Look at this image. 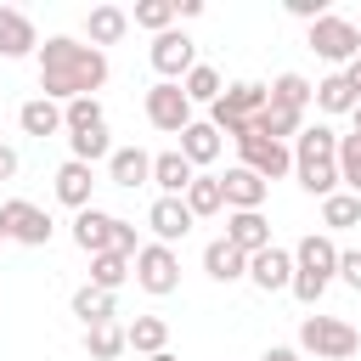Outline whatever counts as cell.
I'll return each mask as SVG.
<instances>
[{
	"mask_svg": "<svg viewBox=\"0 0 361 361\" xmlns=\"http://www.w3.org/2000/svg\"><path fill=\"white\" fill-rule=\"evenodd\" d=\"M107 85V51L96 45H79L68 34H51L39 45V96L51 102H79V96H96Z\"/></svg>",
	"mask_w": 361,
	"mask_h": 361,
	"instance_id": "cell-1",
	"label": "cell"
},
{
	"mask_svg": "<svg viewBox=\"0 0 361 361\" xmlns=\"http://www.w3.org/2000/svg\"><path fill=\"white\" fill-rule=\"evenodd\" d=\"M333 276H338V243L327 231L299 237V248H293V299L299 305H316Z\"/></svg>",
	"mask_w": 361,
	"mask_h": 361,
	"instance_id": "cell-2",
	"label": "cell"
},
{
	"mask_svg": "<svg viewBox=\"0 0 361 361\" xmlns=\"http://www.w3.org/2000/svg\"><path fill=\"white\" fill-rule=\"evenodd\" d=\"M299 350L316 355V361H350L361 350V333L344 316H305L299 322Z\"/></svg>",
	"mask_w": 361,
	"mask_h": 361,
	"instance_id": "cell-3",
	"label": "cell"
},
{
	"mask_svg": "<svg viewBox=\"0 0 361 361\" xmlns=\"http://www.w3.org/2000/svg\"><path fill=\"white\" fill-rule=\"evenodd\" d=\"M310 51H316L322 62H344V68H350V62L361 56V23L327 11L322 23H310Z\"/></svg>",
	"mask_w": 361,
	"mask_h": 361,
	"instance_id": "cell-4",
	"label": "cell"
},
{
	"mask_svg": "<svg viewBox=\"0 0 361 361\" xmlns=\"http://www.w3.org/2000/svg\"><path fill=\"white\" fill-rule=\"evenodd\" d=\"M135 288H147L152 299L175 293L180 288V254L169 243H141V254H135Z\"/></svg>",
	"mask_w": 361,
	"mask_h": 361,
	"instance_id": "cell-5",
	"label": "cell"
},
{
	"mask_svg": "<svg viewBox=\"0 0 361 361\" xmlns=\"http://www.w3.org/2000/svg\"><path fill=\"white\" fill-rule=\"evenodd\" d=\"M147 124L164 130V135H180V130L192 124V102H186V90L169 85V79H158V85L147 90Z\"/></svg>",
	"mask_w": 361,
	"mask_h": 361,
	"instance_id": "cell-6",
	"label": "cell"
},
{
	"mask_svg": "<svg viewBox=\"0 0 361 361\" xmlns=\"http://www.w3.org/2000/svg\"><path fill=\"white\" fill-rule=\"evenodd\" d=\"M0 220H6L11 243H23V248H45L51 243V214L39 203H28V197H6L0 203Z\"/></svg>",
	"mask_w": 361,
	"mask_h": 361,
	"instance_id": "cell-7",
	"label": "cell"
},
{
	"mask_svg": "<svg viewBox=\"0 0 361 361\" xmlns=\"http://www.w3.org/2000/svg\"><path fill=\"white\" fill-rule=\"evenodd\" d=\"M147 56H152V68H158V79H169V85H180V79H186V73L197 68V45H192V39L180 34V28H169V34H158Z\"/></svg>",
	"mask_w": 361,
	"mask_h": 361,
	"instance_id": "cell-8",
	"label": "cell"
},
{
	"mask_svg": "<svg viewBox=\"0 0 361 361\" xmlns=\"http://www.w3.org/2000/svg\"><path fill=\"white\" fill-rule=\"evenodd\" d=\"M237 152H243V164H248L259 180H282V175L293 169V147H282V141H265V135H248V141H237Z\"/></svg>",
	"mask_w": 361,
	"mask_h": 361,
	"instance_id": "cell-9",
	"label": "cell"
},
{
	"mask_svg": "<svg viewBox=\"0 0 361 361\" xmlns=\"http://www.w3.org/2000/svg\"><path fill=\"white\" fill-rule=\"evenodd\" d=\"M113 237H118V214H107V209H96V203L73 214V243H79L90 259H96V254H107V248H113Z\"/></svg>",
	"mask_w": 361,
	"mask_h": 361,
	"instance_id": "cell-10",
	"label": "cell"
},
{
	"mask_svg": "<svg viewBox=\"0 0 361 361\" xmlns=\"http://www.w3.org/2000/svg\"><path fill=\"white\" fill-rule=\"evenodd\" d=\"M192 220H197V214L186 209V197H158V203L147 209V226H152V243H169V248H175V243H180V237L192 231Z\"/></svg>",
	"mask_w": 361,
	"mask_h": 361,
	"instance_id": "cell-11",
	"label": "cell"
},
{
	"mask_svg": "<svg viewBox=\"0 0 361 361\" xmlns=\"http://www.w3.org/2000/svg\"><path fill=\"white\" fill-rule=\"evenodd\" d=\"M248 282H254L259 293H282V288H293V254L271 243L265 254H254V259H248Z\"/></svg>",
	"mask_w": 361,
	"mask_h": 361,
	"instance_id": "cell-12",
	"label": "cell"
},
{
	"mask_svg": "<svg viewBox=\"0 0 361 361\" xmlns=\"http://www.w3.org/2000/svg\"><path fill=\"white\" fill-rule=\"evenodd\" d=\"M220 186H226V209H231V214H243V209H265V192H271V180H259L248 164L226 169Z\"/></svg>",
	"mask_w": 361,
	"mask_h": 361,
	"instance_id": "cell-13",
	"label": "cell"
},
{
	"mask_svg": "<svg viewBox=\"0 0 361 361\" xmlns=\"http://www.w3.org/2000/svg\"><path fill=\"white\" fill-rule=\"evenodd\" d=\"M226 243H231V248H243V254L254 259V254H265V248H271V220H265L259 209L226 214Z\"/></svg>",
	"mask_w": 361,
	"mask_h": 361,
	"instance_id": "cell-14",
	"label": "cell"
},
{
	"mask_svg": "<svg viewBox=\"0 0 361 361\" xmlns=\"http://www.w3.org/2000/svg\"><path fill=\"white\" fill-rule=\"evenodd\" d=\"M39 56V34H34V23H28V11H17V6H0V56L6 62H17V56Z\"/></svg>",
	"mask_w": 361,
	"mask_h": 361,
	"instance_id": "cell-15",
	"label": "cell"
},
{
	"mask_svg": "<svg viewBox=\"0 0 361 361\" xmlns=\"http://www.w3.org/2000/svg\"><path fill=\"white\" fill-rule=\"evenodd\" d=\"M124 34H130V11H124V6H90V11H85V39H90L96 51H102V45H118Z\"/></svg>",
	"mask_w": 361,
	"mask_h": 361,
	"instance_id": "cell-16",
	"label": "cell"
},
{
	"mask_svg": "<svg viewBox=\"0 0 361 361\" xmlns=\"http://www.w3.org/2000/svg\"><path fill=\"white\" fill-rule=\"evenodd\" d=\"M17 124H23V135H56V130H68V118H62V102H51V96H28L23 107H17Z\"/></svg>",
	"mask_w": 361,
	"mask_h": 361,
	"instance_id": "cell-17",
	"label": "cell"
},
{
	"mask_svg": "<svg viewBox=\"0 0 361 361\" xmlns=\"http://www.w3.org/2000/svg\"><path fill=\"white\" fill-rule=\"evenodd\" d=\"M220 147H226V141H220V130H214L209 118H192V124L180 130V158H186L192 169L214 164V158H220Z\"/></svg>",
	"mask_w": 361,
	"mask_h": 361,
	"instance_id": "cell-18",
	"label": "cell"
},
{
	"mask_svg": "<svg viewBox=\"0 0 361 361\" xmlns=\"http://www.w3.org/2000/svg\"><path fill=\"white\" fill-rule=\"evenodd\" d=\"M107 180L113 186H147L152 180V152H141V147H113V158H107Z\"/></svg>",
	"mask_w": 361,
	"mask_h": 361,
	"instance_id": "cell-19",
	"label": "cell"
},
{
	"mask_svg": "<svg viewBox=\"0 0 361 361\" xmlns=\"http://www.w3.org/2000/svg\"><path fill=\"white\" fill-rule=\"evenodd\" d=\"M192 180H197V169L180 158V147L152 158V186H158V197H186V186H192Z\"/></svg>",
	"mask_w": 361,
	"mask_h": 361,
	"instance_id": "cell-20",
	"label": "cell"
},
{
	"mask_svg": "<svg viewBox=\"0 0 361 361\" xmlns=\"http://www.w3.org/2000/svg\"><path fill=\"white\" fill-rule=\"evenodd\" d=\"M90 192H96V169L79 164V158H68V164L56 169V197L79 214V209H90Z\"/></svg>",
	"mask_w": 361,
	"mask_h": 361,
	"instance_id": "cell-21",
	"label": "cell"
},
{
	"mask_svg": "<svg viewBox=\"0 0 361 361\" xmlns=\"http://www.w3.org/2000/svg\"><path fill=\"white\" fill-rule=\"evenodd\" d=\"M293 175H299V186L310 192V197H333L344 180H338V158H293Z\"/></svg>",
	"mask_w": 361,
	"mask_h": 361,
	"instance_id": "cell-22",
	"label": "cell"
},
{
	"mask_svg": "<svg viewBox=\"0 0 361 361\" xmlns=\"http://www.w3.org/2000/svg\"><path fill=\"white\" fill-rule=\"evenodd\" d=\"M203 271H209L214 282H243V276H248V254L231 248L226 237H214V243L203 248Z\"/></svg>",
	"mask_w": 361,
	"mask_h": 361,
	"instance_id": "cell-23",
	"label": "cell"
},
{
	"mask_svg": "<svg viewBox=\"0 0 361 361\" xmlns=\"http://www.w3.org/2000/svg\"><path fill=\"white\" fill-rule=\"evenodd\" d=\"M124 338H130L135 355H164L169 350V322L164 316H135V322H124Z\"/></svg>",
	"mask_w": 361,
	"mask_h": 361,
	"instance_id": "cell-24",
	"label": "cell"
},
{
	"mask_svg": "<svg viewBox=\"0 0 361 361\" xmlns=\"http://www.w3.org/2000/svg\"><path fill=\"white\" fill-rule=\"evenodd\" d=\"M316 102V85L305 73H276L271 79V107H288V113H305Z\"/></svg>",
	"mask_w": 361,
	"mask_h": 361,
	"instance_id": "cell-25",
	"label": "cell"
},
{
	"mask_svg": "<svg viewBox=\"0 0 361 361\" xmlns=\"http://www.w3.org/2000/svg\"><path fill=\"white\" fill-rule=\"evenodd\" d=\"M130 276H135V259H124V254H113V248L90 259V288H102V293H118Z\"/></svg>",
	"mask_w": 361,
	"mask_h": 361,
	"instance_id": "cell-26",
	"label": "cell"
},
{
	"mask_svg": "<svg viewBox=\"0 0 361 361\" xmlns=\"http://www.w3.org/2000/svg\"><path fill=\"white\" fill-rule=\"evenodd\" d=\"M299 130H305V113H288V107H265V113L254 118V135H265V141H282V147H288V135L299 141Z\"/></svg>",
	"mask_w": 361,
	"mask_h": 361,
	"instance_id": "cell-27",
	"label": "cell"
},
{
	"mask_svg": "<svg viewBox=\"0 0 361 361\" xmlns=\"http://www.w3.org/2000/svg\"><path fill=\"white\" fill-rule=\"evenodd\" d=\"M73 316H79V322H85V327H96V322H113V316H118V299H113V293H102V288H90V282H85V288H79V293H73Z\"/></svg>",
	"mask_w": 361,
	"mask_h": 361,
	"instance_id": "cell-28",
	"label": "cell"
},
{
	"mask_svg": "<svg viewBox=\"0 0 361 361\" xmlns=\"http://www.w3.org/2000/svg\"><path fill=\"white\" fill-rule=\"evenodd\" d=\"M85 350H90V361H118V350H130V338L118 322H96V327H85Z\"/></svg>",
	"mask_w": 361,
	"mask_h": 361,
	"instance_id": "cell-29",
	"label": "cell"
},
{
	"mask_svg": "<svg viewBox=\"0 0 361 361\" xmlns=\"http://www.w3.org/2000/svg\"><path fill=\"white\" fill-rule=\"evenodd\" d=\"M355 90H350V79L344 73H327V79H316V107L322 113H355Z\"/></svg>",
	"mask_w": 361,
	"mask_h": 361,
	"instance_id": "cell-30",
	"label": "cell"
},
{
	"mask_svg": "<svg viewBox=\"0 0 361 361\" xmlns=\"http://www.w3.org/2000/svg\"><path fill=\"white\" fill-rule=\"evenodd\" d=\"M68 152H73L79 164H90V169L107 164V158H113V135H107V124H102V130H79V135H68Z\"/></svg>",
	"mask_w": 361,
	"mask_h": 361,
	"instance_id": "cell-31",
	"label": "cell"
},
{
	"mask_svg": "<svg viewBox=\"0 0 361 361\" xmlns=\"http://www.w3.org/2000/svg\"><path fill=\"white\" fill-rule=\"evenodd\" d=\"M186 209L203 220V214H220L226 209V186H220V175H197L192 186H186Z\"/></svg>",
	"mask_w": 361,
	"mask_h": 361,
	"instance_id": "cell-32",
	"label": "cell"
},
{
	"mask_svg": "<svg viewBox=\"0 0 361 361\" xmlns=\"http://www.w3.org/2000/svg\"><path fill=\"white\" fill-rule=\"evenodd\" d=\"M293 158H338V130L327 124H305L293 141Z\"/></svg>",
	"mask_w": 361,
	"mask_h": 361,
	"instance_id": "cell-33",
	"label": "cell"
},
{
	"mask_svg": "<svg viewBox=\"0 0 361 361\" xmlns=\"http://www.w3.org/2000/svg\"><path fill=\"white\" fill-rule=\"evenodd\" d=\"M322 226H327V231H350V226H361V197H355V192H333V197L322 203Z\"/></svg>",
	"mask_w": 361,
	"mask_h": 361,
	"instance_id": "cell-34",
	"label": "cell"
},
{
	"mask_svg": "<svg viewBox=\"0 0 361 361\" xmlns=\"http://www.w3.org/2000/svg\"><path fill=\"white\" fill-rule=\"evenodd\" d=\"M180 90H186V102H209V107H214V102L226 96V85H220V73H214L209 62H197V68H192V73L180 79Z\"/></svg>",
	"mask_w": 361,
	"mask_h": 361,
	"instance_id": "cell-35",
	"label": "cell"
},
{
	"mask_svg": "<svg viewBox=\"0 0 361 361\" xmlns=\"http://www.w3.org/2000/svg\"><path fill=\"white\" fill-rule=\"evenodd\" d=\"M130 23H135V28H152V39H158V34L175 28V0H141V6L130 11Z\"/></svg>",
	"mask_w": 361,
	"mask_h": 361,
	"instance_id": "cell-36",
	"label": "cell"
},
{
	"mask_svg": "<svg viewBox=\"0 0 361 361\" xmlns=\"http://www.w3.org/2000/svg\"><path fill=\"white\" fill-rule=\"evenodd\" d=\"M62 118H68V135H79V130H102V124H107V113H102V102H96V96L68 102V107H62Z\"/></svg>",
	"mask_w": 361,
	"mask_h": 361,
	"instance_id": "cell-37",
	"label": "cell"
},
{
	"mask_svg": "<svg viewBox=\"0 0 361 361\" xmlns=\"http://www.w3.org/2000/svg\"><path fill=\"white\" fill-rule=\"evenodd\" d=\"M338 180L361 197V135L350 130V135H338Z\"/></svg>",
	"mask_w": 361,
	"mask_h": 361,
	"instance_id": "cell-38",
	"label": "cell"
},
{
	"mask_svg": "<svg viewBox=\"0 0 361 361\" xmlns=\"http://www.w3.org/2000/svg\"><path fill=\"white\" fill-rule=\"evenodd\" d=\"M338 282L361 293V248H338Z\"/></svg>",
	"mask_w": 361,
	"mask_h": 361,
	"instance_id": "cell-39",
	"label": "cell"
},
{
	"mask_svg": "<svg viewBox=\"0 0 361 361\" xmlns=\"http://www.w3.org/2000/svg\"><path fill=\"white\" fill-rule=\"evenodd\" d=\"M288 11H293V17H305V23H322L333 6H327V0H288Z\"/></svg>",
	"mask_w": 361,
	"mask_h": 361,
	"instance_id": "cell-40",
	"label": "cell"
},
{
	"mask_svg": "<svg viewBox=\"0 0 361 361\" xmlns=\"http://www.w3.org/2000/svg\"><path fill=\"white\" fill-rule=\"evenodd\" d=\"M11 175H17V147L0 141V180H11Z\"/></svg>",
	"mask_w": 361,
	"mask_h": 361,
	"instance_id": "cell-41",
	"label": "cell"
},
{
	"mask_svg": "<svg viewBox=\"0 0 361 361\" xmlns=\"http://www.w3.org/2000/svg\"><path fill=\"white\" fill-rule=\"evenodd\" d=\"M259 361H299V350H293V344H271Z\"/></svg>",
	"mask_w": 361,
	"mask_h": 361,
	"instance_id": "cell-42",
	"label": "cell"
},
{
	"mask_svg": "<svg viewBox=\"0 0 361 361\" xmlns=\"http://www.w3.org/2000/svg\"><path fill=\"white\" fill-rule=\"evenodd\" d=\"M175 17H203V0H175Z\"/></svg>",
	"mask_w": 361,
	"mask_h": 361,
	"instance_id": "cell-43",
	"label": "cell"
},
{
	"mask_svg": "<svg viewBox=\"0 0 361 361\" xmlns=\"http://www.w3.org/2000/svg\"><path fill=\"white\" fill-rule=\"evenodd\" d=\"M344 79H350V90H355V96H361V56H355V62H350V68H344Z\"/></svg>",
	"mask_w": 361,
	"mask_h": 361,
	"instance_id": "cell-44",
	"label": "cell"
},
{
	"mask_svg": "<svg viewBox=\"0 0 361 361\" xmlns=\"http://www.w3.org/2000/svg\"><path fill=\"white\" fill-rule=\"evenodd\" d=\"M350 118H355V135H361V102H355V113H350Z\"/></svg>",
	"mask_w": 361,
	"mask_h": 361,
	"instance_id": "cell-45",
	"label": "cell"
},
{
	"mask_svg": "<svg viewBox=\"0 0 361 361\" xmlns=\"http://www.w3.org/2000/svg\"><path fill=\"white\" fill-rule=\"evenodd\" d=\"M147 361H180V355H169V350H164V355H147Z\"/></svg>",
	"mask_w": 361,
	"mask_h": 361,
	"instance_id": "cell-46",
	"label": "cell"
},
{
	"mask_svg": "<svg viewBox=\"0 0 361 361\" xmlns=\"http://www.w3.org/2000/svg\"><path fill=\"white\" fill-rule=\"evenodd\" d=\"M6 237H11V231H6V220H0V243H6Z\"/></svg>",
	"mask_w": 361,
	"mask_h": 361,
	"instance_id": "cell-47",
	"label": "cell"
}]
</instances>
